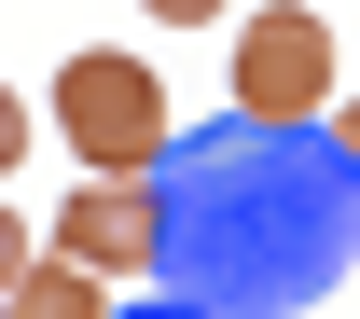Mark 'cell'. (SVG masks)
Returning <instances> with one entry per match:
<instances>
[{"label": "cell", "mask_w": 360, "mask_h": 319, "mask_svg": "<svg viewBox=\"0 0 360 319\" xmlns=\"http://www.w3.org/2000/svg\"><path fill=\"white\" fill-rule=\"evenodd\" d=\"M153 223H167V292L208 319H291L360 264V153L333 125H208L167 139L153 167Z\"/></svg>", "instance_id": "1"}, {"label": "cell", "mask_w": 360, "mask_h": 319, "mask_svg": "<svg viewBox=\"0 0 360 319\" xmlns=\"http://www.w3.org/2000/svg\"><path fill=\"white\" fill-rule=\"evenodd\" d=\"M56 139L84 153V181H153L167 167V84L139 70V56H70L56 70Z\"/></svg>", "instance_id": "2"}, {"label": "cell", "mask_w": 360, "mask_h": 319, "mask_svg": "<svg viewBox=\"0 0 360 319\" xmlns=\"http://www.w3.org/2000/svg\"><path fill=\"white\" fill-rule=\"evenodd\" d=\"M236 111L250 125H333V14L319 0L236 14Z\"/></svg>", "instance_id": "3"}, {"label": "cell", "mask_w": 360, "mask_h": 319, "mask_svg": "<svg viewBox=\"0 0 360 319\" xmlns=\"http://www.w3.org/2000/svg\"><path fill=\"white\" fill-rule=\"evenodd\" d=\"M42 250H56V264H97L111 292H125V277H153V264H167L153 181H84V194H70V208L42 223Z\"/></svg>", "instance_id": "4"}, {"label": "cell", "mask_w": 360, "mask_h": 319, "mask_svg": "<svg viewBox=\"0 0 360 319\" xmlns=\"http://www.w3.org/2000/svg\"><path fill=\"white\" fill-rule=\"evenodd\" d=\"M0 319H111V277H97V264H56V250H42V264H28V292H14Z\"/></svg>", "instance_id": "5"}, {"label": "cell", "mask_w": 360, "mask_h": 319, "mask_svg": "<svg viewBox=\"0 0 360 319\" xmlns=\"http://www.w3.org/2000/svg\"><path fill=\"white\" fill-rule=\"evenodd\" d=\"M28 264H42V223H28V208H14V194H0V306H14V292H28Z\"/></svg>", "instance_id": "6"}, {"label": "cell", "mask_w": 360, "mask_h": 319, "mask_svg": "<svg viewBox=\"0 0 360 319\" xmlns=\"http://www.w3.org/2000/svg\"><path fill=\"white\" fill-rule=\"evenodd\" d=\"M28 125H42V111H28V97L0 84V181H14V153H28Z\"/></svg>", "instance_id": "7"}, {"label": "cell", "mask_w": 360, "mask_h": 319, "mask_svg": "<svg viewBox=\"0 0 360 319\" xmlns=\"http://www.w3.org/2000/svg\"><path fill=\"white\" fill-rule=\"evenodd\" d=\"M153 28H222V0H139Z\"/></svg>", "instance_id": "8"}, {"label": "cell", "mask_w": 360, "mask_h": 319, "mask_svg": "<svg viewBox=\"0 0 360 319\" xmlns=\"http://www.w3.org/2000/svg\"><path fill=\"white\" fill-rule=\"evenodd\" d=\"M111 319H208V306H180V292H139V306H111Z\"/></svg>", "instance_id": "9"}, {"label": "cell", "mask_w": 360, "mask_h": 319, "mask_svg": "<svg viewBox=\"0 0 360 319\" xmlns=\"http://www.w3.org/2000/svg\"><path fill=\"white\" fill-rule=\"evenodd\" d=\"M333 139H347V153H360V97H333Z\"/></svg>", "instance_id": "10"}]
</instances>
